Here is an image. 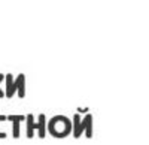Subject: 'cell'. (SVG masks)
Here are the masks:
<instances>
[{
	"instance_id": "cell-3",
	"label": "cell",
	"mask_w": 149,
	"mask_h": 145,
	"mask_svg": "<svg viewBox=\"0 0 149 145\" xmlns=\"http://www.w3.org/2000/svg\"><path fill=\"white\" fill-rule=\"evenodd\" d=\"M6 120L12 123V138L18 139L19 138V124L26 121V115H18V114H8Z\"/></svg>"
},
{
	"instance_id": "cell-7",
	"label": "cell",
	"mask_w": 149,
	"mask_h": 145,
	"mask_svg": "<svg viewBox=\"0 0 149 145\" xmlns=\"http://www.w3.org/2000/svg\"><path fill=\"white\" fill-rule=\"evenodd\" d=\"M26 124H27V129H26V136L29 139H31L36 133V120H34V115L33 114H27L26 115Z\"/></svg>"
},
{
	"instance_id": "cell-8",
	"label": "cell",
	"mask_w": 149,
	"mask_h": 145,
	"mask_svg": "<svg viewBox=\"0 0 149 145\" xmlns=\"http://www.w3.org/2000/svg\"><path fill=\"white\" fill-rule=\"evenodd\" d=\"M5 81H6V88H5V97L6 99H12L14 97V94H12V84H14V76L12 74H8L5 75Z\"/></svg>"
},
{
	"instance_id": "cell-6",
	"label": "cell",
	"mask_w": 149,
	"mask_h": 145,
	"mask_svg": "<svg viewBox=\"0 0 149 145\" xmlns=\"http://www.w3.org/2000/svg\"><path fill=\"white\" fill-rule=\"evenodd\" d=\"M82 127H84V133H85V138H93V115L91 114H86L84 118H82Z\"/></svg>"
},
{
	"instance_id": "cell-9",
	"label": "cell",
	"mask_w": 149,
	"mask_h": 145,
	"mask_svg": "<svg viewBox=\"0 0 149 145\" xmlns=\"http://www.w3.org/2000/svg\"><path fill=\"white\" fill-rule=\"evenodd\" d=\"M2 121H6V115L5 114H0V123ZM6 136H8L6 132H0V139H5Z\"/></svg>"
},
{
	"instance_id": "cell-11",
	"label": "cell",
	"mask_w": 149,
	"mask_h": 145,
	"mask_svg": "<svg viewBox=\"0 0 149 145\" xmlns=\"http://www.w3.org/2000/svg\"><path fill=\"white\" fill-rule=\"evenodd\" d=\"M78 112H88V108H84V109L82 108H78Z\"/></svg>"
},
{
	"instance_id": "cell-5",
	"label": "cell",
	"mask_w": 149,
	"mask_h": 145,
	"mask_svg": "<svg viewBox=\"0 0 149 145\" xmlns=\"http://www.w3.org/2000/svg\"><path fill=\"white\" fill-rule=\"evenodd\" d=\"M36 130H37V138L43 139L46 136V115L45 114H39V115H37Z\"/></svg>"
},
{
	"instance_id": "cell-4",
	"label": "cell",
	"mask_w": 149,
	"mask_h": 145,
	"mask_svg": "<svg viewBox=\"0 0 149 145\" xmlns=\"http://www.w3.org/2000/svg\"><path fill=\"white\" fill-rule=\"evenodd\" d=\"M82 118L79 114H74L73 115V120H72V135L74 139L81 138V135L84 133V127H82Z\"/></svg>"
},
{
	"instance_id": "cell-1",
	"label": "cell",
	"mask_w": 149,
	"mask_h": 145,
	"mask_svg": "<svg viewBox=\"0 0 149 145\" xmlns=\"http://www.w3.org/2000/svg\"><path fill=\"white\" fill-rule=\"evenodd\" d=\"M46 132L54 138H66L72 133V120L66 115H55L46 123Z\"/></svg>"
},
{
	"instance_id": "cell-10",
	"label": "cell",
	"mask_w": 149,
	"mask_h": 145,
	"mask_svg": "<svg viewBox=\"0 0 149 145\" xmlns=\"http://www.w3.org/2000/svg\"><path fill=\"white\" fill-rule=\"evenodd\" d=\"M3 79H5V75H3V74H0V84H2ZM3 97H5V93H3L2 88H0V99H3Z\"/></svg>"
},
{
	"instance_id": "cell-2",
	"label": "cell",
	"mask_w": 149,
	"mask_h": 145,
	"mask_svg": "<svg viewBox=\"0 0 149 145\" xmlns=\"http://www.w3.org/2000/svg\"><path fill=\"white\" fill-rule=\"evenodd\" d=\"M12 94H18L19 99H24L26 97V75L24 74H19L15 79H14V84H12Z\"/></svg>"
}]
</instances>
